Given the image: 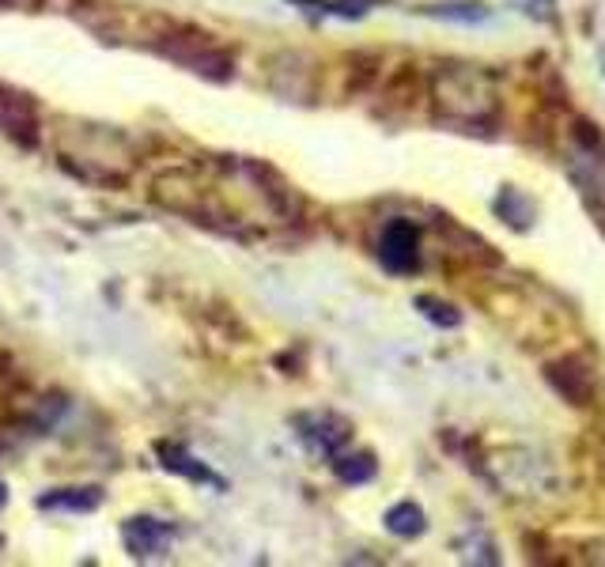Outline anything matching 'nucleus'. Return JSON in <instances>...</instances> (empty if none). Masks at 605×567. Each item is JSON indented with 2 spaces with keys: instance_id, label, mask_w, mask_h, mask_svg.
<instances>
[{
  "instance_id": "6e6552de",
  "label": "nucleus",
  "mask_w": 605,
  "mask_h": 567,
  "mask_svg": "<svg viewBox=\"0 0 605 567\" xmlns=\"http://www.w3.org/2000/svg\"><path fill=\"white\" fill-rule=\"evenodd\" d=\"M420 310H424V314H428L432 322H439V326H458V314H454V310H450V307H443V303H435V299H428V295L420 299Z\"/></svg>"
},
{
  "instance_id": "7ed1b4c3",
  "label": "nucleus",
  "mask_w": 605,
  "mask_h": 567,
  "mask_svg": "<svg viewBox=\"0 0 605 567\" xmlns=\"http://www.w3.org/2000/svg\"><path fill=\"white\" fill-rule=\"evenodd\" d=\"M125 541H129V549L137 556H156L163 549V541H167V526H159L156 518H133L125 526Z\"/></svg>"
},
{
  "instance_id": "0eeeda50",
  "label": "nucleus",
  "mask_w": 605,
  "mask_h": 567,
  "mask_svg": "<svg viewBox=\"0 0 605 567\" xmlns=\"http://www.w3.org/2000/svg\"><path fill=\"white\" fill-rule=\"evenodd\" d=\"M337 469V477L348 484H363L375 477V462H371V454H356V458H341V462H333Z\"/></svg>"
},
{
  "instance_id": "f03ea898",
  "label": "nucleus",
  "mask_w": 605,
  "mask_h": 567,
  "mask_svg": "<svg viewBox=\"0 0 605 567\" xmlns=\"http://www.w3.org/2000/svg\"><path fill=\"white\" fill-rule=\"evenodd\" d=\"M382 261L394 273H413L416 269V227L409 220H394L382 231Z\"/></svg>"
},
{
  "instance_id": "f257e3e1",
  "label": "nucleus",
  "mask_w": 605,
  "mask_h": 567,
  "mask_svg": "<svg viewBox=\"0 0 605 567\" xmlns=\"http://www.w3.org/2000/svg\"><path fill=\"white\" fill-rule=\"evenodd\" d=\"M295 424H299V435H303V439H307L311 447L322 450V454H337V450H341L348 439H352V428H348V420H341V416H333V413L299 416Z\"/></svg>"
},
{
  "instance_id": "39448f33",
  "label": "nucleus",
  "mask_w": 605,
  "mask_h": 567,
  "mask_svg": "<svg viewBox=\"0 0 605 567\" xmlns=\"http://www.w3.org/2000/svg\"><path fill=\"white\" fill-rule=\"evenodd\" d=\"M42 507H65V511H95L99 503H103V496H99V488H72V492H57V496H42L38 499Z\"/></svg>"
},
{
  "instance_id": "1a4fd4ad",
  "label": "nucleus",
  "mask_w": 605,
  "mask_h": 567,
  "mask_svg": "<svg viewBox=\"0 0 605 567\" xmlns=\"http://www.w3.org/2000/svg\"><path fill=\"white\" fill-rule=\"evenodd\" d=\"M469 4H447V8H432V16H447V19H484L488 12L484 8H473V12H466Z\"/></svg>"
},
{
  "instance_id": "423d86ee",
  "label": "nucleus",
  "mask_w": 605,
  "mask_h": 567,
  "mask_svg": "<svg viewBox=\"0 0 605 567\" xmlns=\"http://www.w3.org/2000/svg\"><path fill=\"white\" fill-rule=\"evenodd\" d=\"M386 526L398 533V537H416L424 533V511L416 503H398L390 515H386Z\"/></svg>"
},
{
  "instance_id": "20e7f679",
  "label": "nucleus",
  "mask_w": 605,
  "mask_h": 567,
  "mask_svg": "<svg viewBox=\"0 0 605 567\" xmlns=\"http://www.w3.org/2000/svg\"><path fill=\"white\" fill-rule=\"evenodd\" d=\"M159 454H163V458H167V469H174V473H182V477H190V481H208V484H220L216 481V477H212V473H208L205 465H193V458L190 454H186V450L182 447H171V443H163V447H159Z\"/></svg>"
}]
</instances>
